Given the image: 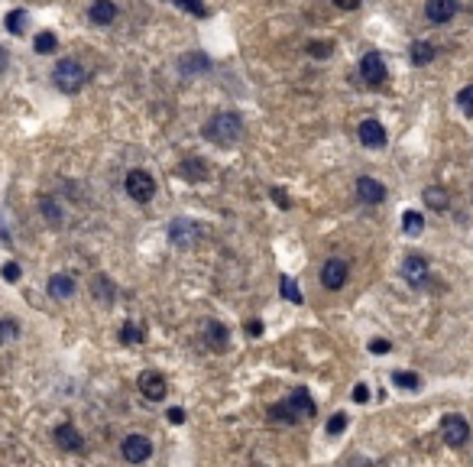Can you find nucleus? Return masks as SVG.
I'll use <instances>...</instances> for the list:
<instances>
[{
    "label": "nucleus",
    "instance_id": "f257e3e1",
    "mask_svg": "<svg viewBox=\"0 0 473 467\" xmlns=\"http://www.w3.org/2000/svg\"><path fill=\"white\" fill-rule=\"evenodd\" d=\"M204 136L218 146H230L236 143L240 136H244V120L236 117L234 111H218L211 120H208V127H204Z\"/></svg>",
    "mask_w": 473,
    "mask_h": 467
},
{
    "label": "nucleus",
    "instance_id": "f03ea898",
    "mask_svg": "<svg viewBox=\"0 0 473 467\" xmlns=\"http://www.w3.org/2000/svg\"><path fill=\"white\" fill-rule=\"evenodd\" d=\"M85 65L75 59H62L59 65H55V72H52V81H55V88H59L62 94H75L81 91V85H85Z\"/></svg>",
    "mask_w": 473,
    "mask_h": 467
},
{
    "label": "nucleus",
    "instance_id": "7ed1b4c3",
    "mask_svg": "<svg viewBox=\"0 0 473 467\" xmlns=\"http://www.w3.org/2000/svg\"><path fill=\"white\" fill-rule=\"evenodd\" d=\"M124 188H127V195L133 198V202L146 204L152 195H156V178H152L146 169H130L127 178H124Z\"/></svg>",
    "mask_w": 473,
    "mask_h": 467
},
{
    "label": "nucleus",
    "instance_id": "20e7f679",
    "mask_svg": "<svg viewBox=\"0 0 473 467\" xmlns=\"http://www.w3.org/2000/svg\"><path fill=\"white\" fill-rule=\"evenodd\" d=\"M347 272H350V266H347V260H340V256H331L328 263L321 266V286L331 292H338L347 286Z\"/></svg>",
    "mask_w": 473,
    "mask_h": 467
},
{
    "label": "nucleus",
    "instance_id": "39448f33",
    "mask_svg": "<svg viewBox=\"0 0 473 467\" xmlns=\"http://www.w3.org/2000/svg\"><path fill=\"white\" fill-rule=\"evenodd\" d=\"M441 435H444V442H448L451 448H460V445L470 442V425H467L464 416H444Z\"/></svg>",
    "mask_w": 473,
    "mask_h": 467
},
{
    "label": "nucleus",
    "instance_id": "423d86ee",
    "mask_svg": "<svg viewBox=\"0 0 473 467\" xmlns=\"http://www.w3.org/2000/svg\"><path fill=\"white\" fill-rule=\"evenodd\" d=\"M360 75H364V81L373 88H380L382 81H386L389 72H386V62H382L380 52H366L364 59H360Z\"/></svg>",
    "mask_w": 473,
    "mask_h": 467
},
{
    "label": "nucleus",
    "instance_id": "0eeeda50",
    "mask_svg": "<svg viewBox=\"0 0 473 467\" xmlns=\"http://www.w3.org/2000/svg\"><path fill=\"white\" fill-rule=\"evenodd\" d=\"M120 454H124L130 464H143V461H149V454H152V442L146 438V435H127L124 445H120Z\"/></svg>",
    "mask_w": 473,
    "mask_h": 467
},
{
    "label": "nucleus",
    "instance_id": "6e6552de",
    "mask_svg": "<svg viewBox=\"0 0 473 467\" xmlns=\"http://www.w3.org/2000/svg\"><path fill=\"white\" fill-rule=\"evenodd\" d=\"M136 383H140V393H143L146 400H152V402L166 400V393H169V383H166V376L156 374V370H143Z\"/></svg>",
    "mask_w": 473,
    "mask_h": 467
},
{
    "label": "nucleus",
    "instance_id": "1a4fd4ad",
    "mask_svg": "<svg viewBox=\"0 0 473 467\" xmlns=\"http://www.w3.org/2000/svg\"><path fill=\"white\" fill-rule=\"evenodd\" d=\"M286 409H288V416H292V422L295 419H312L314 416V400L308 396V390H292V396L286 400Z\"/></svg>",
    "mask_w": 473,
    "mask_h": 467
},
{
    "label": "nucleus",
    "instance_id": "9d476101",
    "mask_svg": "<svg viewBox=\"0 0 473 467\" xmlns=\"http://www.w3.org/2000/svg\"><path fill=\"white\" fill-rule=\"evenodd\" d=\"M357 195H360L364 204H382L386 202V185L376 182L373 176H360L357 178Z\"/></svg>",
    "mask_w": 473,
    "mask_h": 467
},
{
    "label": "nucleus",
    "instance_id": "9b49d317",
    "mask_svg": "<svg viewBox=\"0 0 473 467\" xmlns=\"http://www.w3.org/2000/svg\"><path fill=\"white\" fill-rule=\"evenodd\" d=\"M357 136H360V143L370 146V150L386 146V127H382L380 120H364V124L357 127Z\"/></svg>",
    "mask_w": 473,
    "mask_h": 467
},
{
    "label": "nucleus",
    "instance_id": "f8f14e48",
    "mask_svg": "<svg viewBox=\"0 0 473 467\" xmlns=\"http://www.w3.org/2000/svg\"><path fill=\"white\" fill-rule=\"evenodd\" d=\"M198 234H201V228H198L194 221H188V218H178V221L169 224V240L175 246H188L194 237H198Z\"/></svg>",
    "mask_w": 473,
    "mask_h": 467
},
{
    "label": "nucleus",
    "instance_id": "ddd939ff",
    "mask_svg": "<svg viewBox=\"0 0 473 467\" xmlns=\"http://www.w3.org/2000/svg\"><path fill=\"white\" fill-rule=\"evenodd\" d=\"M457 13V0H425V17L431 23H451Z\"/></svg>",
    "mask_w": 473,
    "mask_h": 467
},
{
    "label": "nucleus",
    "instance_id": "4468645a",
    "mask_svg": "<svg viewBox=\"0 0 473 467\" xmlns=\"http://www.w3.org/2000/svg\"><path fill=\"white\" fill-rule=\"evenodd\" d=\"M88 20L94 26H110L117 20V4L114 0H94L91 7H88Z\"/></svg>",
    "mask_w": 473,
    "mask_h": 467
},
{
    "label": "nucleus",
    "instance_id": "2eb2a0df",
    "mask_svg": "<svg viewBox=\"0 0 473 467\" xmlns=\"http://www.w3.org/2000/svg\"><path fill=\"white\" fill-rule=\"evenodd\" d=\"M402 276H406L412 286H422L425 276H428V260H425V256H418V254L406 256V260H402Z\"/></svg>",
    "mask_w": 473,
    "mask_h": 467
},
{
    "label": "nucleus",
    "instance_id": "dca6fc26",
    "mask_svg": "<svg viewBox=\"0 0 473 467\" xmlns=\"http://www.w3.org/2000/svg\"><path fill=\"white\" fill-rule=\"evenodd\" d=\"M55 442H59V448L65 451H85V438H81V432H78L75 425H59L55 428Z\"/></svg>",
    "mask_w": 473,
    "mask_h": 467
},
{
    "label": "nucleus",
    "instance_id": "f3484780",
    "mask_svg": "<svg viewBox=\"0 0 473 467\" xmlns=\"http://www.w3.org/2000/svg\"><path fill=\"white\" fill-rule=\"evenodd\" d=\"M46 289H49L52 298H72L75 296V279H72L68 272H55V276H49Z\"/></svg>",
    "mask_w": 473,
    "mask_h": 467
},
{
    "label": "nucleus",
    "instance_id": "a211bd4d",
    "mask_svg": "<svg viewBox=\"0 0 473 467\" xmlns=\"http://www.w3.org/2000/svg\"><path fill=\"white\" fill-rule=\"evenodd\" d=\"M204 334H208V344H211L214 350H227L230 331H227V328H224L220 322H204Z\"/></svg>",
    "mask_w": 473,
    "mask_h": 467
},
{
    "label": "nucleus",
    "instance_id": "6ab92c4d",
    "mask_svg": "<svg viewBox=\"0 0 473 467\" xmlns=\"http://www.w3.org/2000/svg\"><path fill=\"white\" fill-rule=\"evenodd\" d=\"M91 296L98 298V302H104V305H110V302H114L117 289H114L110 276H94V282H91Z\"/></svg>",
    "mask_w": 473,
    "mask_h": 467
},
{
    "label": "nucleus",
    "instance_id": "aec40b11",
    "mask_svg": "<svg viewBox=\"0 0 473 467\" xmlns=\"http://www.w3.org/2000/svg\"><path fill=\"white\" fill-rule=\"evenodd\" d=\"M422 198H425V204H428V208H434V211H448V208H451V195L441 185H428Z\"/></svg>",
    "mask_w": 473,
    "mask_h": 467
},
{
    "label": "nucleus",
    "instance_id": "412c9836",
    "mask_svg": "<svg viewBox=\"0 0 473 467\" xmlns=\"http://www.w3.org/2000/svg\"><path fill=\"white\" fill-rule=\"evenodd\" d=\"M178 172L188 178V182H204V176H208V166H204L198 156H188V159H182V166H178Z\"/></svg>",
    "mask_w": 473,
    "mask_h": 467
},
{
    "label": "nucleus",
    "instance_id": "4be33fe9",
    "mask_svg": "<svg viewBox=\"0 0 473 467\" xmlns=\"http://www.w3.org/2000/svg\"><path fill=\"white\" fill-rule=\"evenodd\" d=\"M408 59H412V65H428V62L434 59V46L431 43H412Z\"/></svg>",
    "mask_w": 473,
    "mask_h": 467
},
{
    "label": "nucleus",
    "instance_id": "5701e85b",
    "mask_svg": "<svg viewBox=\"0 0 473 467\" xmlns=\"http://www.w3.org/2000/svg\"><path fill=\"white\" fill-rule=\"evenodd\" d=\"M33 49L39 52V55H49V52H55L59 49V39H55V33H36V39H33Z\"/></svg>",
    "mask_w": 473,
    "mask_h": 467
},
{
    "label": "nucleus",
    "instance_id": "b1692460",
    "mask_svg": "<svg viewBox=\"0 0 473 467\" xmlns=\"http://www.w3.org/2000/svg\"><path fill=\"white\" fill-rule=\"evenodd\" d=\"M402 230H406L408 237H418V234L425 230V218L418 211H406L402 214Z\"/></svg>",
    "mask_w": 473,
    "mask_h": 467
},
{
    "label": "nucleus",
    "instance_id": "393cba45",
    "mask_svg": "<svg viewBox=\"0 0 473 467\" xmlns=\"http://www.w3.org/2000/svg\"><path fill=\"white\" fill-rule=\"evenodd\" d=\"M392 383L402 386V390H418V386H422V376L408 374V370H396V374H392Z\"/></svg>",
    "mask_w": 473,
    "mask_h": 467
},
{
    "label": "nucleus",
    "instance_id": "a878e982",
    "mask_svg": "<svg viewBox=\"0 0 473 467\" xmlns=\"http://www.w3.org/2000/svg\"><path fill=\"white\" fill-rule=\"evenodd\" d=\"M279 292L288 298V302H295V305L302 302V292H298V286H295V279H292V276H282V279H279Z\"/></svg>",
    "mask_w": 473,
    "mask_h": 467
},
{
    "label": "nucleus",
    "instance_id": "bb28decb",
    "mask_svg": "<svg viewBox=\"0 0 473 467\" xmlns=\"http://www.w3.org/2000/svg\"><path fill=\"white\" fill-rule=\"evenodd\" d=\"M204 68H208V59H204L201 52H198V55H185V59H182V72H185V75L204 72Z\"/></svg>",
    "mask_w": 473,
    "mask_h": 467
},
{
    "label": "nucleus",
    "instance_id": "cd10ccee",
    "mask_svg": "<svg viewBox=\"0 0 473 467\" xmlns=\"http://www.w3.org/2000/svg\"><path fill=\"white\" fill-rule=\"evenodd\" d=\"M178 10H185V13H192V17H208V7H204L201 0H172Z\"/></svg>",
    "mask_w": 473,
    "mask_h": 467
},
{
    "label": "nucleus",
    "instance_id": "c85d7f7f",
    "mask_svg": "<svg viewBox=\"0 0 473 467\" xmlns=\"http://www.w3.org/2000/svg\"><path fill=\"white\" fill-rule=\"evenodd\" d=\"M120 341H124V344H143V328L124 324V328H120Z\"/></svg>",
    "mask_w": 473,
    "mask_h": 467
},
{
    "label": "nucleus",
    "instance_id": "c756f323",
    "mask_svg": "<svg viewBox=\"0 0 473 467\" xmlns=\"http://www.w3.org/2000/svg\"><path fill=\"white\" fill-rule=\"evenodd\" d=\"M23 23H26V13H23V10H10V13H7V29H10L13 36L23 33Z\"/></svg>",
    "mask_w": 473,
    "mask_h": 467
},
{
    "label": "nucleus",
    "instance_id": "7c9ffc66",
    "mask_svg": "<svg viewBox=\"0 0 473 467\" xmlns=\"http://www.w3.org/2000/svg\"><path fill=\"white\" fill-rule=\"evenodd\" d=\"M457 104H460V111H464L467 117H473V85L460 88V94H457Z\"/></svg>",
    "mask_w": 473,
    "mask_h": 467
},
{
    "label": "nucleus",
    "instance_id": "2f4dec72",
    "mask_svg": "<svg viewBox=\"0 0 473 467\" xmlns=\"http://www.w3.org/2000/svg\"><path fill=\"white\" fill-rule=\"evenodd\" d=\"M43 218H46V221H49V224H52V228H59V224H62L59 204H55V202H49V198H46V202H43Z\"/></svg>",
    "mask_w": 473,
    "mask_h": 467
},
{
    "label": "nucleus",
    "instance_id": "473e14b6",
    "mask_svg": "<svg viewBox=\"0 0 473 467\" xmlns=\"http://www.w3.org/2000/svg\"><path fill=\"white\" fill-rule=\"evenodd\" d=\"M13 338H20V324L13 318H4L0 322V341H13Z\"/></svg>",
    "mask_w": 473,
    "mask_h": 467
},
{
    "label": "nucleus",
    "instance_id": "72a5a7b5",
    "mask_svg": "<svg viewBox=\"0 0 473 467\" xmlns=\"http://www.w3.org/2000/svg\"><path fill=\"white\" fill-rule=\"evenodd\" d=\"M331 52H334V43H308V55L312 59H328Z\"/></svg>",
    "mask_w": 473,
    "mask_h": 467
},
{
    "label": "nucleus",
    "instance_id": "f704fd0d",
    "mask_svg": "<svg viewBox=\"0 0 473 467\" xmlns=\"http://www.w3.org/2000/svg\"><path fill=\"white\" fill-rule=\"evenodd\" d=\"M344 428H347V416H344V412H338V416L328 422V435H340Z\"/></svg>",
    "mask_w": 473,
    "mask_h": 467
},
{
    "label": "nucleus",
    "instance_id": "c9c22d12",
    "mask_svg": "<svg viewBox=\"0 0 473 467\" xmlns=\"http://www.w3.org/2000/svg\"><path fill=\"white\" fill-rule=\"evenodd\" d=\"M354 402H360V406H364V402H370V386L357 383V386H354Z\"/></svg>",
    "mask_w": 473,
    "mask_h": 467
},
{
    "label": "nucleus",
    "instance_id": "e433bc0d",
    "mask_svg": "<svg viewBox=\"0 0 473 467\" xmlns=\"http://www.w3.org/2000/svg\"><path fill=\"white\" fill-rule=\"evenodd\" d=\"M269 195H272V202H276V204H279V208H282V211H286V208H288V204H292V202H288V195H286V192H282V188H272V192H269Z\"/></svg>",
    "mask_w": 473,
    "mask_h": 467
},
{
    "label": "nucleus",
    "instance_id": "4c0bfd02",
    "mask_svg": "<svg viewBox=\"0 0 473 467\" xmlns=\"http://www.w3.org/2000/svg\"><path fill=\"white\" fill-rule=\"evenodd\" d=\"M4 279H7V282H17V279H20V266H17V263H7V266H4Z\"/></svg>",
    "mask_w": 473,
    "mask_h": 467
},
{
    "label": "nucleus",
    "instance_id": "58836bf2",
    "mask_svg": "<svg viewBox=\"0 0 473 467\" xmlns=\"http://www.w3.org/2000/svg\"><path fill=\"white\" fill-rule=\"evenodd\" d=\"M389 348H392V344H389V341H370V350L373 354H389Z\"/></svg>",
    "mask_w": 473,
    "mask_h": 467
},
{
    "label": "nucleus",
    "instance_id": "ea45409f",
    "mask_svg": "<svg viewBox=\"0 0 473 467\" xmlns=\"http://www.w3.org/2000/svg\"><path fill=\"white\" fill-rule=\"evenodd\" d=\"M166 416H169V422L172 425H182V422H185V409H169V412H166Z\"/></svg>",
    "mask_w": 473,
    "mask_h": 467
},
{
    "label": "nucleus",
    "instance_id": "a19ab883",
    "mask_svg": "<svg viewBox=\"0 0 473 467\" xmlns=\"http://www.w3.org/2000/svg\"><path fill=\"white\" fill-rule=\"evenodd\" d=\"M244 331L250 334V338H260V334H262V322H246Z\"/></svg>",
    "mask_w": 473,
    "mask_h": 467
},
{
    "label": "nucleus",
    "instance_id": "79ce46f5",
    "mask_svg": "<svg viewBox=\"0 0 473 467\" xmlns=\"http://www.w3.org/2000/svg\"><path fill=\"white\" fill-rule=\"evenodd\" d=\"M334 7H340V10H357V7H360V0H334Z\"/></svg>",
    "mask_w": 473,
    "mask_h": 467
},
{
    "label": "nucleus",
    "instance_id": "37998d69",
    "mask_svg": "<svg viewBox=\"0 0 473 467\" xmlns=\"http://www.w3.org/2000/svg\"><path fill=\"white\" fill-rule=\"evenodd\" d=\"M7 65V55H4V49H0V68Z\"/></svg>",
    "mask_w": 473,
    "mask_h": 467
}]
</instances>
